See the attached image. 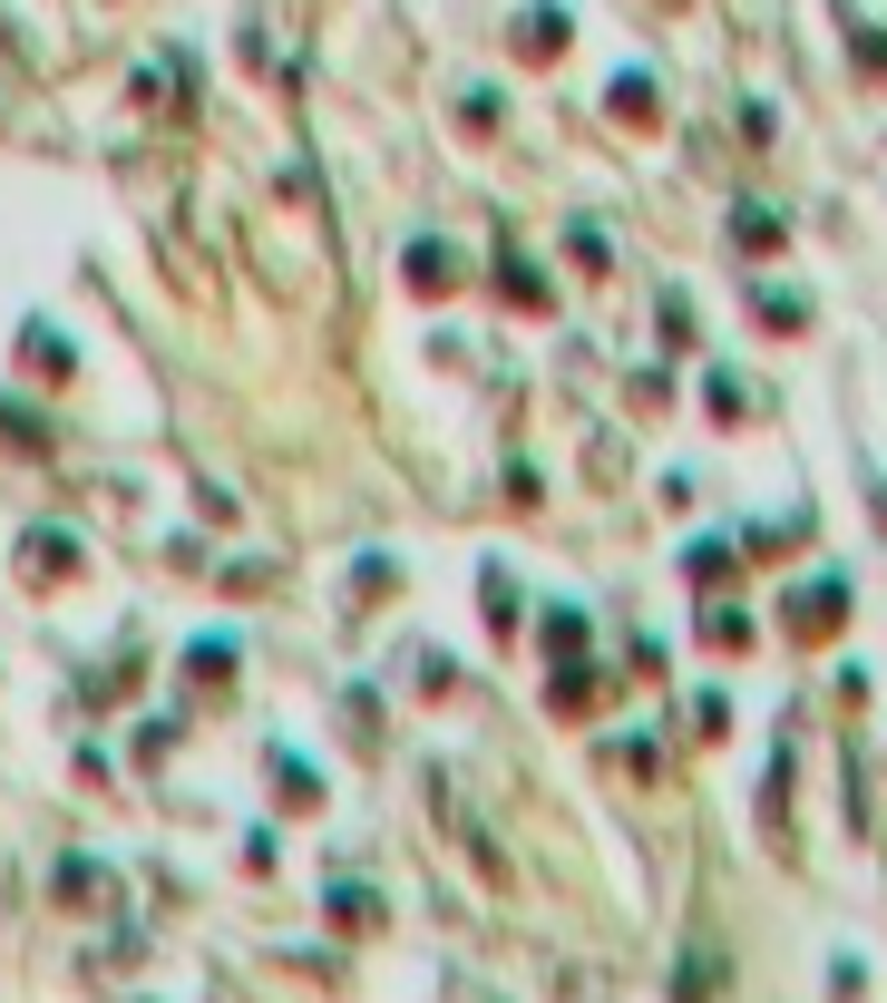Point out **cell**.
Listing matches in <instances>:
<instances>
[{"label":"cell","mask_w":887,"mask_h":1003,"mask_svg":"<svg viewBox=\"0 0 887 1003\" xmlns=\"http://www.w3.org/2000/svg\"><path fill=\"white\" fill-rule=\"evenodd\" d=\"M410 274H420V283H430V292H440V283H448V274H458V264H448V254H440V244H420V254H410Z\"/></svg>","instance_id":"cell-1"}]
</instances>
